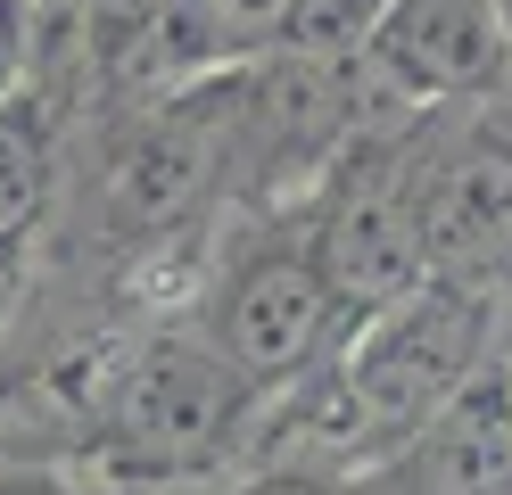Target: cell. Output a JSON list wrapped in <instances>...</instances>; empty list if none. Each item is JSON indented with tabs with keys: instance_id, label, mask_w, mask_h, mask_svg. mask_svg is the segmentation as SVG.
<instances>
[{
	"instance_id": "cell-1",
	"label": "cell",
	"mask_w": 512,
	"mask_h": 495,
	"mask_svg": "<svg viewBox=\"0 0 512 495\" xmlns=\"http://www.w3.org/2000/svg\"><path fill=\"white\" fill-rule=\"evenodd\" d=\"M504 355L512 289L479 273H422L405 297L356 314L331 363L265 421L256 454H298L339 479H364L389 454H405L430 421H446Z\"/></svg>"
},
{
	"instance_id": "cell-2",
	"label": "cell",
	"mask_w": 512,
	"mask_h": 495,
	"mask_svg": "<svg viewBox=\"0 0 512 495\" xmlns=\"http://www.w3.org/2000/svg\"><path fill=\"white\" fill-rule=\"evenodd\" d=\"M190 314L207 322L223 363L248 380L265 421L323 372L331 347L356 330V314H347V297L323 264L306 190L248 198L207 231L199 264H190Z\"/></svg>"
},
{
	"instance_id": "cell-3",
	"label": "cell",
	"mask_w": 512,
	"mask_h": 495,
	"mask_svg": "<svg viewBox=\"0 0 512 495\" xmlns=\"http://www.w3.org/2000/svg\"><path fill=\"white\" fill-rule=\"evenodd\" d=\"M430 149H438V108H413L372 83L364 116L306 182L314 240H323L347 314L389 306L430 273Z\"/></svg>"
},
{
	"instance_id": "cell-4",
	"label": "cell",
	"mask_w": 512,
	"mask_h": 495,
	"mask_svg": "<svg viewBox=\"0 0 512 495\" xmlns=\"http://www.w3.org/2000/svg\"><path fill=\"white\" fill-rule=\"evenodd\" d=\"M83 66H42L25 91L0 99V314L25 297L34 264L58 240L75 182V141H83Z\"/></svg>"
},
{
	"instance_id": "cell-5",
	"label": "cell",
	"mask_w": 512,
	"mask_h": 495,
	"mask_svg": "<svg viewBox=\"0 0 512 495\" xmlns=\"http://www.w3.org/2000/svg\"><path fill=\"white\" fill-rule=\"evenodd\" d=\"M364 75L413 108H496L512 99V17L504 0H389Z\"/></svg>"
},
{
	"instance_id": "cell-6",
	"label": "cell",
	"mask_w": 512,
	"mask_h": 495,
	"mask_svg": "<svg viewBox=\"0 0 512 495\" xmlns=\"http://www.w3.org/2000/svg\"><path fill=\"white\" fill-rule=\"evenodd\" d=\"M0 495H207V487H108V479H91L58 454L0 446Z\"/></svg>"
},
{
	"instance_id": "cell-7",
	"label": "cell",
	"mask_w": 512,
	"mask_h": 495,
	"mask_svg": "<svg viewBox=\"0 0 512 495\" xmlns=\"http://www.w3.org/2000/svg\"><path fill=\"white\" fill-rule=\"evenodd\" d=\"M207 495H356V479L323 471V462H298V454H256L248 471L215 479Z\"/></svg>"
},
{
	"instance_id": "cell-8",
	"label": "cell",
	"mask_w": 512,
	"mask_h": 495,
	"mask_svg": "<svg viewBox=\"0 0 512 495\" xmlns=\"http://www.w3.org/2000/svg\"><path fill=\"white\" fill-rule=\"evenodd\" d=\"M42 0H0V99L42 75Z\"/></svg>"
},
{
	"instance_id": "cell-9",
	"label": "cell",
	"mask_w": 512,
	"mask_h": 495,
	"mask_svg": "<svg viewBox=\"0 0 512 495\" xmlns=\"http://www.w3.org/2000/svg\"><path fill=\"white\" fill-rule=\"evenodd\" d=\"M504 380H512V355H504Z\"/></svg>"
}]
</instances>
